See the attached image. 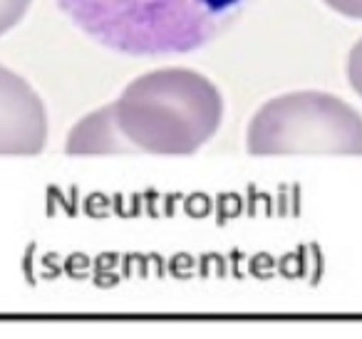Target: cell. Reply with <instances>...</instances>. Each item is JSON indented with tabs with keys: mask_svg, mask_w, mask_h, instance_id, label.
Wrapping results in <instances>:
<instances>
[{
	"mask_svg": "<svg viewBox=\"0 0 362 339\" xmlns=\"http://www.w3.org/2000/svg\"><path fill=\"white\" fill-rule=\"evenodd\" d=\"M251 0H57L102 47L124 55H179L216 40Z\"/></svg>",
	"mask_w": 362,
	"mask_h": 339,
	"instance_id": "1",
	"label": "cell"
},
{
	"mask_svg": "<svg viewBox=\"0 0 362 339\" xmlns=\"http://www.w3.org/2000/svg\"><path fill=\"white\" fill-rule=\"evenodd\" d=\"M223 100L209 77L166 67L136 77L115 102L122 136L149 154H194L221 126Z\"/></svg>",
	"mask_w": 362,
	"mask_h": 339,
	"instance_id": "2",
	"label": "cell"
},
{
	"mask_svg": "<svg viewBox=\"0 0 362 339\" xmlns=\"http://www.w3.org/2000/svg\"><path fill=\"white\" fill-rule=\"evenodd\" d=\"M246 146L256 156L362 154V117L327 92H291L256 112Z\"/></svg>",
	"mask_w": 362,
	"mask_h": 339,
	"instance_id": "3",
	"label": "cell"
},
{
	"mask_svg": "<svg viewBox=\"0 0 362 339\" xmlns=\"http://www.w3.org/2000/svg\"><path fill=\"white\" fill-rule=\"evenodd\" d=\"M47 144V112L40 95L0 65V154L33 156Z\"/></svg>",
	"mask_w": 362,
	"mask_h": 339,
	"instance_id": "4",
	"label": "cell"
},
{
	"mask_svg": "<svg viewBox=\"0 0 362 339\" xmlns=\"http://www.w3.org/2000/svg\"><path fill=\"white\" fill-rule=\"evenodd\" d=\"M67 154H119V151H134V146L122 136L115 119V105L87 114L75 124L67 136Z\"/></svg>",
	"mask_w": 362,
	"mask_h": 339,
	"instance_id": "5",
	"label": "cell"
},
{
	"mask_svg": "<svg viewBox=\"0 0 362 339\" xmlns=\"http://www.w3.org/2000/svg\"><path fill=\"white\" fill-rule=\"evenodd\" d=\"M30 3L33 0H0V35H6L25 18Z\"/></svg>",
	"mask_w": 362,
	"mask_h": 339,
	"instance_id": "6",
	"label": "cell"
},
{
	"mask_svg": "<svg viewBox=\"0 0 362 339\" xmlns=\"http://www.w3.org/2000/svg\"><path fill=\"white\" fill-rule=\"evenodd\" d=\"M347 77H350V85L355 87V92L362 97V40L352 47L350 60H347Z\"/></svg>",
	"mask_w": 362,
	"mask_h": 339,
	"instance_id": "7",
	"label": "cell"
},
{
	"mask_svg": "<svg viewBox=\"0 0 362 339\" xmlns=\"http://www.w3.org/2000/svg\"><path fill=\"white\" fill-rule=\"evenodd\" d=\"M325 3L332 8V11L342 13V16L362 20V0H325Z\"/></svg>",
	"mask_w": 362,
	"mask_h": 339,
	"instance_id": "8",
	"label": "cell"
}]
</instances>
